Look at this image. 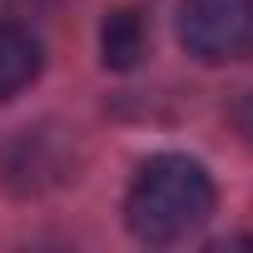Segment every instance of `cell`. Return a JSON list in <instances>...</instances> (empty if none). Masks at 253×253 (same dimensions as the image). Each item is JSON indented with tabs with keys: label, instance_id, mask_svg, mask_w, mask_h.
Instances as JSON below:
<instances>
[{
	"label": "cell",
	"instance_id": "obj_3",
	"mask_svg": "<svg viewBox=\"0 0 253 253\" xmlns=\"http://www.w3.org/2000/svg\"><path fill=\"white\" fill-rule=\"evenodd\" d=\"M40 65H45L40 40L25 25H15V20H0V104L15 99L20 89H30Z\"/></svg>",
	"mask_w": 253,
	"mask_h": 253
},
{
	"label": "cell",
	"instance_id": "obj_1",
	"mask_svg": "<svg viewBox=\"0 0 253 253\" xmlns=\"http://www.w3.org/2000/svg\"><path fill=\"white\" fill-rule=\"evenodd\" d=\"M213 174L189 154H154L139 164L129 194H124V223L149 248H169L194 238L213 213Z\"/></svg>",
	"mask_w": 253,
	"mask_h": 253
},
{
	"label": "cell",
	"instance_id": "obj_2",
	"mask_svg": "<svg viewBox=\"0 0 253 253\" xmlns=\"http://www.w3.org/2000/svg\"><path fill=\"white\" fill-rule=\"evenodd\" d=\"M179 45L199 65L253 55V0H179Z\"/></svg>",
	"mask_w": 253,
	"mask_h": 253
},
{
	"label": "cell",
	"instance_id": "obj_4",
	"mask_svg": "<svg viewBox=\"0 0 253 253\" xmlns=\"http://www.w3.org/2000/svg\"><path fill=\"white\" fill-rule=\"evenodd\" d=\"M149 50V30H144V15L139 10H109L104 25H99V60L109 70H134Z\"/></svg>",
	"mask_w": 253,
	"mask_h": 253
},
{
	"label": "cell",
	"instance_id": "obj_5",
	"mask_svg": "<svg viewBox=\"0 0 253 253\" xmlns=\"http://www.w3.org/2000/svg\"><path fill=\"white\" fill-rule=\"evenodd\" d=\"M228 119H233V129H238V139H243V144L253 149V89H243V94L233 99Z\"/></svg>",
	"mask_w": 253,
	"mask_h": 253
},
{
	"label": "cell",
	"instance_id": "obj_6",
	"mask_svg": "<svg viewBox=\"0 0 253 253\" xmlns=\"http://www.w3.org/2000/svg\"><path fill=\"white\" fill-rule=\"evenodd\" d=\"M20 5H30V10H35V5H40V0H20Z\"/></svg>",
	"mask_w": 253,
	"mask_h": 253
}]
</instances>
